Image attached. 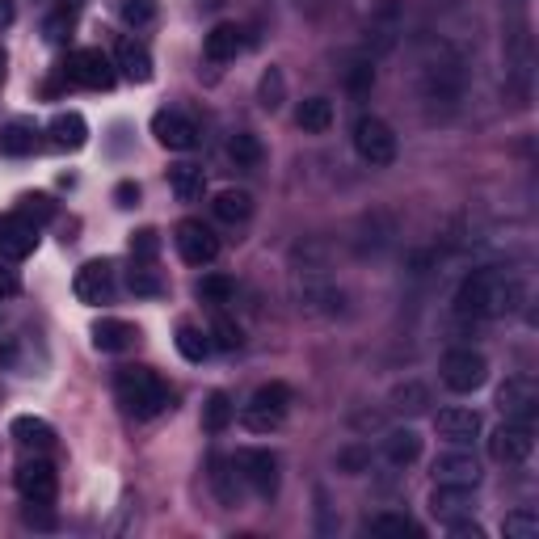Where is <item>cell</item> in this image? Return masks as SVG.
Here are the masks:
<instances>
[{
    "mask_svg": "<svg viewBox=\"0 0 539 539\" xmlns=\"http://www.w3.org/2000/svg\"><path fill=\"white\" fill-rule=\"evenodd\" d=\"M173 241H177V253H182L190 266H211L219 257V236L203 224V219H182Z\"/></svg>",
    "mask_w": 539,
    "mask_h": 539,
    "instance_id": "7",
    "label": "cell"
},
{
    "mask_svg": "<svg viewBox=\"0 0 539 539\" xmlns=\"http://www.w3.org/2000/svg\"><path fill=\"white\" fill-rule=\"evenodd\" d=\"M434 481L455 489H476L481 485V464H476V455L468 447H451L434 459Z\"/></svg>",
    "mask_w": 539,
    "mask_h": 539,
    "instance_id": "10",
    "label": "cell"
},
{
    "mask_svg": "<svg viewBox=\"0 0 539 539\" xmlns=\"http://www.w3.org/2000/svg\"><path fill=\"white\" fill-rule=\"evenodd\" d=\"M497 405H502V413L510 417V422H527L531 426V417H535V405H539V396H535V384L523 375H510L502 388H497Z\"/></svg>",
    "mask_w": 539,
    "mask_h": 539,
    "instance_id": "16",
    "label": "cell"
},
{
    "mask_svg": "<svg viewBox=\"0 0 539 539\" xmlns=\"http://www.w3.org/2000/svg\"><path fill=\"white\" fill-rule=\"evenodd\" d=\"M215 219H224V224H249V215H253V198L245 190H219L215 194V203H211Z\"/></svg>",
    "mask_w": 539,
    "mask_h": 539,
    "instance_id": "25",
    "label": "cell"
},
{
    "mask_svg": "<svg viewBox=\"0 0 539 539\" xmlns=\"http://www.w3.org/2000/svg\"><path fill=\"white\" fill-rule=\"evenodd\" d=\"M367 451L363 447H346V451H337V468H342V472H363L367 468Z\"/></svg>",
    "mask_w": 539,
    "mask_h": 539,
    "instance_id": "44",
    "label": "cell"
},
{
    "mask_svg": "<svg viewBox=\"0 0 539 539\" xmlns=\"http://www.w3.org/2000/svg\"><path fill=\"white\" fill-rule=\"evenodd\" d=\"M241 26H232V22H219L211 34H207V43H203V51H207V59L211 64H224V59H236V51H241Z\"/></svg>",
    "mask_w": 539,
    "mask_h": 539,
    "instance_id": "23",
    "label": "cell"
},
{
    "mask_svg": "<svg viewBox=\"0 0 539 539\" xmlns=\"http://www.w3.org/2000/svg\"><path fill=\"white\" fill-rule=\"evenodd\" d=\"M531 451H535V434L527 422H510L506 417V422L489 434V455L497 464H523Z\"/></svg>",
    "mask_w": 539,
    "mask_h": 539,
    "instance_id": "8",
    "label": "cell"
},
{
    "mask_svg": "<svg viewBox=\"0 0 539 539\" xmlns=\"http://www.w3.org/2000/svg\"><path fill=\"white\" fill-rule=\"evenodd\" d=\"M514 283L502 270H472L455 291L459 316H502L514 308Z\"/></svg>",
    "mask_w": 539,
    "mask_h": 539,
    "instance_id": "1",
    "label": "cell"
},
{
    "mask_svg": "<svg viewBox=\"0 0 539 539\" xmlns=\"http://www.w3.org/2000/svg\"><path fill=\"white\" fill-rule=\"evenodd\" d=\"M114 68L127 76L131 85H148L152 81V51L139 43V38H123L114 47Z\"/></svg>",
    "mask_w": 539,
    "mask_h": 539,
    "instance_id": "17",
    "label": "cell"
},
{
    "mask_svg": "<svg viewBox=\"0 0 539 539\" xmlns=\"http://www.w3.org/2000/svg\"><path fill=\"white\" fill-rule=\"evenodd\" d=\"M426 401H430V392L422 384H405V388L392 392V409H401V413H422Z\"/></svg>",
    "mask_w": 539,
    "mask_h": 539,
    "instance_id": "39",
    "label": "cell"
},
{
    "mask_svg": "<svg viewBox=\"0 0 539 539\" xmlns=\"http://www.w3.org/2000/svg\"><path fill=\"white\" fill-rule=\"evenodd\" d=\"M489 379V363H485V354H476V350H451L443 358V384L451 392H476Z\"/></svg>",
    "mask_w": 539,
    "mask_h": 539,
    "instance_id": "6",
    "label": "cell"
},
{
    "mask_svg": "<svg viewBox=\"0 0 539 539\" xmlns=\"http://www.w3.org/2000/svg\"><path fill=\"white\" fill-rule=\"evenodd\" d=\"M169 186H173V194L182 198V203H198L203 190H207V173L198 165H173L169 169Z\"/></svg>",
    "mask_w": 539,
    "mask_h": 539,
    "instance_id": "27",
    "label": "cell"
},
{
    "mask_svg": "<svg viewBox=\"0 0 539 539\" xmlns=\"http://www.w3.org/2000/svg\"><path fill=\"white\" fill-rule=\"evenodd\" d=\"M114 198H118V207H135L139 203V186L135 182H118L114 186Z\"/></svg>",
    "mask_w": 539,
    "mask_h": 539,
    "instance_id": "47",
    "label": "cell"
},
{
    "mask_svg": "<svg viewBox=\"0 0 539 539\" xmlns=\"http://www.w3.org/2000/svg\"><path fill=\"white\" fill-rule=\"evenodd\" d=\"M72 291L81 304H110V295H114V266L106 262H85L81 270H76L72 278Z\"/></svg>",
    "mask_w": 539,
    "mask_h": 539,
    "instance_id": "14",
    "label": "cell"
},
{
    "mask_svg": "<svg viewBox=\"0 0 539 539\" xmlns=\"http://www.w3.org/2000/svg\"><path fill=\"white\" fill-rule=\"evenodd\" d=\"M396 30H401V22H396V5H392V0H388V5L379 9V17H375V22H371V34H375L379 51H388V47H392Z\"/></svg>",
    "mask_w": 539,
    "mask_h": 539,
    "instance_id": "37",
    "label": "cell"
},
{
    "mask_svg": "<svg viewBox=\"0 0 539 539\" xmlns=\"http://www.w3.org/2000/svg\"><path fill=\"white\" fill-rule=\"evenodd\" d=\"M207 337H211L215 350H241V342H245V333H241V325H236L232 316H215Z\"/></svg>",
    "mask_w": 539,
    "mask_h": 539,
    "instance_id": "36",
    "label": "cell"
},
{
    "mask_svg": "<svg viewBox=\"0 0 539 539\" xmlns=\"http://www.w3.org/2000/svg\"><path fill=\"white\" fill-rule=\"evenodd\" d=\"M17 291H22V283H17V274L5 266V257H0V299H13Z\"/></svg>",
    "mask_w": 539,
    "mask_h": 539,
    "instance_id": "45",
    "label": "cell"
},
{
    "mask_svg": "<svg viewBox=\"0 0 539 539\" xmlns=\"http://www.w3.org/2000/svg\"><path fill=\"white\" fill-rule=\"evenodd\" d=\"M0 76H5V51H0Z\"/></svg>",
    "mask_w": 539,
    "mask_h": 539,
    "instance_id": "49",
    "label": "cell"
},
{
    "mask_svg": "<svg viewBox=\"0 0 539 539\" xmlns=\"http://www.w3.org/2000/svg\"><path fill=\"white\" fill-rule=\"evenodd\" d=\"M384 455H388V464L392 468H409L417 455H422V434L417 430H392L388 438H384Z\"/></svg>",
    "mask_w": 539,
    "mask_h": 539,
    "instance_id": "22",
    "label": "cell"
},
{
    "mask_svg": "<svg viewBox=\"0 0 539 539\" xmlns=\"http://www.w3.org/2000/svg\"><path fill=\"white\" fill-rule=\"evenodd\" d=\"M241 468V481L257 493V497H274L278 493V455L274 451H262V447H249L236 459Z\"/></svg>",
    "mask_w": 539,
    "mask_h": 539,
    "instance_id": "9",
    "label": "cell"
},
{
    "mask_svg": "<svg viewBox=\"0 0 539 539\" xmlns=\"http://www.w3.org/2000/svg\"><path fill=\"white\" fill-rule=\"evenodd\" d=\"M295 123H299V131H308V135H325L333 127V102L329 97H308V102H299Z\"/></svg>",
    "mask_w": 539,
    "mask_h": 539,
    "instance_id": "24",
    "label": "cell"
},
{
    "mask_svg": "<svg viewBox=\"0 0 539 539\" xmlns=\"http://www.w3.org/2000/svg\"><path fill=\"white\" fill-rule=\"evenodd\" d=\"M118 9H123V17H127L131 26H148L152 17H156V5H152V0H123Z\"/></svg>",
    "mask_w": 539,
    "mask_h": 539,
    "instance_id": "42",
    "label": "cell"
},
{
    "mask_svg": "<svg viewBox=\"0 0 539 539\" xmlns=\"http://www.w3.org/2000/svg\"><path fill=\"white\" fill-rule=\"evenodd\" d=\"M64 76L72 85L81 89H110L114 85V59L97 47H85V51H72L68 64H64Z\"/></svg>",
    "mask_w": 539,
    "mask_h": 539,
    "instance_id": "5",
    "label": "cell"
},
{
    "mask_svg": "<svg viewBox=\"0 0 539 539\" xmlns=\"http://www.w3.org/2000/svg\"><path fill=\"white\" fill-rule=\"evenodd\" d=\"M139 329L131 321H118V316H102V321L93 325V346L102 354H123L127 346H135Z\"/></svg>",
    "mask_w": 539,
    "mask_h": 539,
    "instance_id": "20",
    "label": "cell"
},
{
    "mask_svg": "<svg viewBox=\"0 0 539 539\" xmlns=\"http://www.w3.org/2000/svg\"><path fill=\"white\" fill-rule=\"evenodd\" d=\"M9 434H13V443L22 447V451H38V455H43V451L55 447V430H51V422H43V417H34V413L13 417Z\"/></svg>",
    "mask_w": 539,
    "mask_h": 539,
    "instance_id": "18",
    "label": "cell"
},
{
    "mask_svg": "<svg viewBox=\"0 0 539 539\" xmlns=\"http://www.w3.org/2000/svg\"><path fill=\"white\" fill-rule=\"evenodd\" d=\"M118 388V401H123V409L131 417H139V422H152V417H161L165 409H173V392L169 384L156 371L148 367H123L114 379Z\"/></svg>",
    "mask_w": 539,
    "mask_h": 539,
    "instance_id": "2",
    "label": "cell"
},
{
    "mask_svg": "<svg viewBox=\"0 0 539 539\" xmlns=\"http://www.w3.org/2000/svg\"><path fill=\"white\" fill-rule=\"evenodd\" d=\"M257 102H262L270 114L283 110V102H287V76H283V68H266L262 72V81H257Z\"/></svg>",
    "mask_w": 539,
    "mask_h": 539,
    "instance_id": "31",
    "label": "cell"
},
{
    "mask_svg": "<svg viewBox=\"0 0 539 539\" xmlns=\"http://www.w3.org/2000/svg\"><path fill=\"white\" fill-rule=\"evenodd\" d=\"M47 135H51V148H59V152H76V148H85L89 144V123L76 110H68V114H55L51 118V127H47Z\"/></svg>",
    "mask_w": 539,
    "mask_h": 539,
    "instance_id": "19",
    "label": "cell"
},
{
    "mask_svg": "<svg viewBox=\"0 0 539 539\" xmlns=\"http://www.w3.org/2000/svg\"><path fill=\"white\" fill-rule=\"evenodd\" d=\"M161 253V236H156V228H139V232H131V257L135 262H152V257Z\"/></svg>",
    "mask_w": 539,
    "mask_h": 539,
    "instance_id": "40",
    "label": "cell"
},
{
    "mask_svg": "<svg viewBox=\"0 0 539 539\" xmlns=\"http://www.w3.org/2000/svg\"><path fill=\"white\" fill-rule=\"evenodd\" d=\"M228 156L236 161V169H257V165H262V156H266V148H262V139H257L253 131H236L228 139Z\"/></svg>",
    "mask_w": 539,
    "mask_h": 539,
    "instance_id": "29",
    "label": "cell"
},
{
    "mask_svg": "<svg viewBox=\"0 0 539 539\" xmlns=\"http://www.w3.org/2000/svg\"><path fill=\"white\" fill-rule=\"evenodd\" d=\"M371 85H375V68L367 64V59L346 72V89H350V93H371Z\"/></svg>",
    "mask_w": 539,
    "mask_h": 539,
    "instance_id": "43",
    "label": "cell"
},
{
    "mask_svg": "<svg viewBox=\"0 0 539 539\" xmlns=\"http://www.w3.org/2000/svg\"><path fill=\"white\" fill-rule=\"evenodd\" d=\"M367 531H371V535H379V539H405V535H409V539H417V535H422V527H417L409 514H392V510L375 514L371 523H367Z\"/></svg>",
    "mask_w": 539,
    "mask_h": 539,
    "instance_id": "28",
    "label": "cell"
},
{
    "mask_svg": "<svg viewBox=\"0 0 539 539\" xmlns=\"http://www.w3.org/2000/svg\"><path fill=\"white\" fill-rule=\"evenodd\" d=\"M354 152L363 156L367 165H375V169L392 165V161H396V135H392V127L384 123V118L363 114V118L354 123Z\"/></svg>",
    "mask_w": 539,
    "mask_h": 539,
    "instance_id": "4",
    "label": "cell"
},
{
    "mask_svg": "<svg viewBox=\"0 0 539 539\" xmlns=\"http://www.w3.org/2000/svg\"><path fill=\"white\" fill-rule=\"evenodd\" d=\"M30 152H34V127L30 123L0 127V156H30Z\"/></svg>",
    "mask_w": 539,
    "mask_h": 539,
    "instance_id": "32",
    "label": "cell"
},
{
    "mask_svg": "<svg viewBox=\"0 0 539 539\" xmlns=\"http://www.w3.org/2000/svg\"><path fill=\"white\" fill-rule=\"evenodd\" d=\"M17 215H26L30 224L43 228V224H51V219L59 215V203H55L51 194H22V203H17Z\"/></svg>",
    "mask_w": 539,
    "mask_h": 539,
    "instance_id": "35",
    "label": "cell"
},
{
    "mask_svg": "<svg viewBox=\"0 0 539 539\" xmlns=\"http://www.w3.org/2000/svg\"><path fill=\"white\" fill-rule=\"evenodd\" d=\"M38 245V224H30L26 215H0V257L5 262H22Z\"/></svg>",
    "mask_w": 539,
    "mask_h": 539,
    "instance_id": "12",
    "label": "cell"
},
{
    "mask_svg": "<svg viewBox=\"0 0 539 539\" xmlns=\"http://www.w3.org/2000/svg\"><path fill=\"white\" fill-rule=\"evenodd\" d=\"M434 430L451 447H472L481 438V413L476 409H443L434 417Z\"/></svg>",
    "mask_w": 539,
    "mask_h": 539,
    "instance_id": "15",
    "label": "cell"
},
{
    "mask_svg": "<svg viewBox=\"0 0 539 539\" xmlns=\"http://www.w3.org/2000/svg\"><path fill=\"white\" fill-rule=\"evenodd\" d=\"M17 493L26 497V502H38V506H51L55 493H59V476L47 459H26L22 468H17Z\"/></svg>",
    "mask_w": 539,
    "mask_h": 539,
    "instance_id": "11",
    "label": "cell"
},
{
    "mask_svg": "<svg viewBox=\"0 0 539 539\" xmlns=\"http://www.w3.org/2000/svg\"><path fill=\"white\" fill-rule=\"evenodd\" d=\"M502 531H506V539H535L539 535V518L531 510H514V514H506Z\"/></svg>",
    "mask_w": 539,
    "mask_h": 539,
    "instance_id": "38",
    "label": "cell"
},
{
    "mask_svg": "<svg viewBox=\"0 0 539 539\" xmlns=\"http://www.w3.org/2000/svg\"><path fill=\"white\" fill-rule=\"evenodd\" d=\"M13 22V0H0V26Z\"/></svg>",
    "mask_w": 539,
    "mask_h": 539,
    "instance_id": "48",
    "label": "cell"
},
{
    "mask_svg": "<svg viewBox=\"0 0 539 539\" xmlns=\"http://www.w3.org/2000/svg\"><path fill=\"white\" fill-rule=\"evenodd\" d=\"M211 485L224 506H241V468H232L224 455L211 459Z\"/></svg>",
    "mask_w": 539,
    "mask_h": 539,
    "instance_id": "26",
    "label": "cell"
},
{
    "mask_svg": "<svg viewBox=\"0 0 539 539\" xmlns=\"http://www.w3.org/2000/svg\"><path fill=\"white\" fill-rule=\"evenodd\" d=\"M127 287H131V295H161V278H156L148 266L144 270H131V278H127Z\"/></svg>",
    "mask_w": 539,
    "mask_h": 539,
    "instance_id": "41",
    "label": "cell"
},
{
    "mask_svg": "<svg viewBox=\"0 0 539 539\" xmlns=\"http://www.w3.org/2000/svg\"><path fill=\"white\" fill-rule=\"evenodd\" d=\"M177 350H182L186 363H203L211 354V337L198 325H177Z\"/></svg>",
    "mask_w": 539,
    "mask_h": 539,
    "instance_id": "33",
    "label": "cell"
},
{
    "mask_svg": "<svg viewBox=\"0 0 539 539\" xmlns=\"http://www.w3.org/2000/svg\"><path fill=\"white\" fill-rule=\"evenodd\" d=\"M198 299H203V304H232V295H236V283H232V278L228 274H203V278H198Z\"/></svg>",
    "mask_w": 539,
    "mask_h": 539,
    "instance_id": "34",
    "label": "cell"
},
{
    "mask_svg": "<svg viewBox=\"0 0 539 539\" xmlns=\"http://www.w3.org/2000/svg\"><path fill=\"white\" fill-rule=\"evenodd\" d=\"M236 417V405L228 401V392H211L207 405H203V430L207 434H224Z\"/></svg>",
    "mask_w": 539,
    "mask_h": 539,
    "instance_id": "30",
    "label": "cell"
},
{
    "mask_svg": "<svg viewBox=\"0 0 539 539\" xmlns=\"http://www.w3.org/2000/svg\"><path fill=\"white\" fill-rule=\"evenodd\" d=\"M455 539H485V527L481 523H464V518H455V523H447Z\"/></svg>",
    "mask_w": 539,
    "mask_h": 539,
    "instance_id": "46",
    "label": "cell"
},
{
    "mask_svg": "<svg viewBox=\"0 0 539 539\" xmlns=\"http://www.w3.org/2000/svg\"><path fill=\"white\" fill-rule=\"evenodd\" d=\"M291 409V388L283 384V379H274V384H262L253 396H249V405H245V426L253 434H270L274 426H283V417Z\"/></svg>",
    "mask_w": 539,
    "mask_h": 539,
    "instance_id": "3",
    "label": "cell"
},
{
    "mask_svg": "<svg viewBox=\"0 0 539 539\" xmlns=\"http://www.w3.org/2000/svg\"><path fill=\"white\" fill-rule=\"evenodd\" d=\"M472 489H455V485H434L430 493V514L438 518V523H455V518L472 514Z\"/></svg>",
    "mask_w": 539,
    "mask_h": 539,
    "instance_id": "21",
    "label": "cell"
},
{
    "mask_svg": "<svg viewBox=\"0 0 539 539\" xmlns=\"http://www.w3.org/2000/svg\"><path fill=\"white\" fill-rule=\"evenodd\" d=\"M152 135H156V144L169 148V152H190L198 144V127L190 123L182 110H156Z\"/></svg>",
    "mask_w": 539,
    "mask_h": 539,
    "instance_id": "13",
    "label": "cell"
}]
</instances>
